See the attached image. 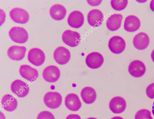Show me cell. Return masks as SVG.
I'll use <instances>...</instances> for the list:
<instances>
[{
  "instance_id": "12",
  "label": "cell",
  "mask_w": 154,
  "mask_h": 119,
  "mask_svg": "<svg viewBox=\"0 0 154 119\" xmlns=\"http://www.w3.org/2000/svg\"><path fill=\"white\" fill-rule=\"evenodd\" d=\"M109 107L113 113L119 114L123 112L125 109L126 103L125 100L120 96L113 98L109 103Z\"/></svg>"
},
{
  "instance_id": "28",
  "label": "cell",
  "mask_w": 154,
  "mask_h": 119,
  "mask_svg": "<svg viewBox=\"0 0 154 119\" xmlns=\"http://www.w3.org/2000/svg\"><path fill=\"white\" fill-rule=\"evenodd\" d=\"M66 119H81V118L78 114H72L67 116Z\"/></svg>"
},
{
  "instance_id": "16",
  "label": "cell",
  "mask_w": 154,
  "mask_h": 119,
  "mask_svg": "<svg viewBox=\"0 0 154 119\" xmlns=\"http://www.w3.org/2000/svg\"><path fill=\"white\" fill-rule=\"evenodd\" d=\"M103 18V15L102 12L97 9L90 11L87 16L88 24L94 27H97L101 25Z\"/></svg>"
},
{
  "instance_id": "18",
  "label": "cell",
  "mask_w": 154,
  "mask_h": 119,
  "mask_svg": "<svg viewBox=\"0 0 154 119\" xmlns=\"http://www.w3.org/2000/svg\"><path fill=\"white\" fill-rule=\"evenodd\" d=\"M149 39L148 35L144 32H140L136 34L133 40V45L139 50L145 49L149 45Z\"/></svg>"
},
{
  "instance_id": "33",
  "label": "cell",
  "mask_w": 154,
  "mask_h": 119,
  "mask_svg": "<svg viewBox=\"0 0 154 119\" xmlns=\"http://www.w3.org/2000/svg\"><path fill=\"white\" fill-rule=\"evenodd\" d=\"M86 119H97L96 118H95V117H90Z\"/></svg>"
},
{
  "instance_id": "30",
  "label": "cell",
  "mask_w": 154,
  "mask_h": 119,
  "mask_svg": "<svg viewBox=\"0 0 154 119\" xmlns=\"http://www.w3.org/2000/svg\"><path fill=\"white\" fill-rule=\"evenodd\" d=\"M151 57L152 60L154 62V49L153 50L151 53Z\"/></svg>"
},
{
  "instance_id": "31",
  "label": "cell",
  "mask_w": 154,
  "mask_h": 119,
  "mask_svg": "<svg viewBox=\"0 0 154 119\" xmlns=\"http://www.w3.org/2000/svg\"><path fill=\"white\" fill-rule=\"evenodd\" d=\"M111 119H124L122 117L120 116H115L114 117Z\"/></svg>"
},
{
  "instance_id": "1",
  "label": "cell",
  "mask_w": 154,
  "mask_h": 119,
  "mask_svg": "<svg viewBox=\"0 0 154 119\" xmlns=\"http://www.w3.org/2000/svg\"><path fill=\"white\" fill-rule=\"evenodd\" d=\"M9 36L14 42L20 43H25L28 39V34L26 31L20 27H12L9 32Z\"/></svg>"
},
{
  "instance_id": "9",
  "label": "cell",
  "mask_w": 154,
  "mask_h": 119,
  "mask_svg": "<svg viewBox=\"0 0 154 119\" xmlns=\"http://www.w3.org/2000/svg\"><path fill=\"white\" fill-rule=\"evenodd\" d=\"M54 58L55 61L60 65H64L69 61L71 54L69 50L63 47H57L54 53Z\"/></svg>"
},
{
  "instance_id": "17",
  "label": "cell",
  "mask_w": 154,
  "mask_h": 119,
  "mask_svg": "<svg viewBox=\"0 0 154 119\" xmlns=\"http://www.w3.org/2000/svg\"><path fill=\"white\" fill-rule=\"evenodd\" d=\"M26 50V47L24 46L14 45L8 48L7 54L11 59L19 61L24 57Z\"/></svg>"
},
{
  "instance_id": "14",
  "label": "cell",
  "mask_w": 154,
  "mask_h": 119,
  "mask_svg": "<svg viewBox=\"0 0 154 119\" xmlns=\"http://www.w3.org/2000/svg\"><path fill=\"white\" fill-rule=\"evenodd\" d=\"M83 14L78 11H74L69 14L67 19L69 25L71 27L78 28L81 27L84 22Z\"/></svg>"
},
{
  "instance_id": "6",
  "label": "cell",
  "mask_w": 154,
  "mask_h": 119,
  "mask_svg": "<svg viewBox=\"0 0 154 119\" xmlns=\"http://www.w3.org/2000/svg\"><path fill=\"white\" fill-rule=\"evenodd\" d=\"M62 39L66 44L70 47H74L79 43L80 36L77 32L68 30L63 33Z\"/></svg>"
},
{
  "instance_id": "25",
  "label": "cell",
  "mask_w": 154,
  "mask_h": 119,
  "mask_svg": "<svg viewBox=\"0 0 154 119\" xmlns=\"http://www.w3.org/2000/svg\"><path fill=\"white\" fill-rule=\"evenodd\" d=\"M135 119H153L151 112L146 109H142L138 111L135 115Z\"/></svg>"
},
{
  "instance_id": "10",
  "label": "cell",
  "mask_w": 154,
  "mask_h": 119,
  "mask_svg": "<svg viewBox=\"0 0 154 119\" xmlns=\"http://www.w3.org/2000/svg\"><path fill=\"white\" fill-rule=\"evenodd\" d=\"M104 62L103 56L97 52H93L86 56L85 62L87 65L90 68L96 69L100 67Z\"/></svg>"
},
{
  "instance_id": "13",
  "label": "cell",
  "mask_w": 154,
  "mask_h": 119,
  "mask_svg": "<svg viewBox=\"0 0 154 119\" xmlns=\"http://www.w3.org/2000/svg\"><path fill=\"white\" fill-rule=\"evenodd\" d=\"M19 72L22 77L31 82L35 81L38 75V72L36 69L27 65H21Z\"/></svg>"
},
{
  "instance_id": "5",
  "label": "cell",
  "mask_w": 154,
  "mask_h": 119,
  "mask_svg": "<svg viewBox=\"0 0 154 119\" xmlns=\"http://www.w3.org/2000/svg\"><path fill=\"white\" fill-rule=\"evenodd\" d=\"M11 88L14 93L20 98L26 96L29 91V88L28 85L19 79L16 80L11 83Z\"/></svg>"
},
{
  "instance_id": "20",
  "label": "cell",
  "mask_w": 154,
  "mask_h": 119,
  "mask_svg": "<svg viewBox=\"0 0 154 119\" xmlns=\"http://www.w3.org/2000/svg\"><path fill=\"white\" fill-rule=\"evenodd\" d=\"M123 16L120 14H114L107 19L106 25L110 31H114L120 27Z\"/></svg>"
},
{
  "instance_id": "22",
  "label": "cell",
  "mask_w": 154,
  "mask_h": 119,
  "mask_svg": "<svg viewBox=\"0 0 154 119\" xmlns=\"http://www.w3.org/2000/svg\"><path fill=\"white\" fill-rule=\"evenodd\" d=\"M1 103L5 110L10 112L14 110L17 105V99L9 94H6L3 97Z\"/></svg>"
},
{
  "instance_id": "15",
  "label": "cell",
  "mask_w": 154,
  "mask_h": 119,
  "mask_svg": "<svg viewBox=\"0 0 154 119\" xmlns=\"http://www.w3.org/2000/svg\"><path fill=\"white\" fill-rule=\"evenodd\" d=\"M65 104L68 109L72 111H78L82 106L78 95L74 93H70L66 95L65 99Z\"/></svg>"
},
{
  "instance_id": "3",
  "label": "cell",
  "mask_w": 154,
  "mask_h": 119,
  "mask_svg": "<svg viewBox=\"0 0 154 119\" xmlns=\"http://www.w3.org/2000/svg\"><path fill=\"white\" fill-rule=\"evenodd\" d=\"M27 57L30 63L35 66H39L44 63L45 55L41 50L38 48H34L29 51Z\"/></svg>"
},
{
  "instance_id": "2",
  "label": "cell",
  "mask_w": 154,
  "mask_h": 119,
  "mask_svg": "<svg viewBox=\"0 0 154 119\" xmlns=\"http://www.w3.org/2000/svg\"><path fill=\"white\" fill-rule=\"evenodd\" d=\"M43 100L47 107L51 109H55L61 105L62 97L58 92H49L45 94Z\"/></svg>"
},
{
  "instance_id": "7",
  "label": "cell",
  "mask_w": 154,
  "mask_h": 119,
  "mask_svg": "<svg viewBox=\"0 0 154 119\" xmlns=\"http://www.w3.org/2000/svg\"><path fill=\"white\" fill-rule=\"evenodd\" d=\"M10 16L15 22L23 24L28 22L29 15L28 12L24 9L19 8H15L10 12Z\"/></svg>"
},
{
  "instance_id": "8",
  "label": "cell",
  "mask_w": 154,
  "mask_h": 119,
  "mask_svg": "<svg viewBox=\"0 0 154 119\" xmlns=\"http://www.w3.org/2000/svg\"><path fill=\"white\" fill-rule=\"evenodd\" d=\"M43 79L47 82H56L60 76V71L56 66L51 65L46 67L42 72Z\"/></svg>"
},
{
  "instance_id": "23",
  "label": "cell",
  "mask_w": 154,
  "mask_h": 119,
  "mask_svg": "<svg viewBox=\"0 0 154 119\" xmlns=\"http://www.w3.org/2000/svg\"><path fill=\"white\" fill-rule=\"evenodd\" d=\"M81 96L85 103L91 104L95 100L97 94L93 88L90 87H86L82 89L81 92Z\"/></svg>"
},
{
  "instance_id": "26",
  "label": "cell",
  "mask_w": 154,
  "mask_h": 119,
  "mask_svg": "<svg viewBox=\"0 0 154 119\" xmlns=\"http://www.w3.org/2000/svg\"><path fill=\"white\" fill-rule=\"evenodd\" d=\"M37 119H55L53 114L48 111H43L38 115Z\"/></svg>"
},
{
  "instance_id": "19",
  "label": "cell",
  "mask_w": 154,
  "mask_h": 119,
  "mask_svg": "<svg viewBox=\"0 0 154 119\" xmlns=\"http://www.w3.org/2000/svg\"><path fill=\"white\" fill-rule=\"evenodd\" d=\"M140 26L139 19L133 15L127 16L125 19L124 23V28L129 32H134L138 30Z\"/></svg>"
},
{
  "instance_id": "24",
  "label": "cell",
  "mask_w": 154,
  "mask_h": 119,
  "mask_svg": "<svg viewBox=\"0 0 154 119\" xmlns=\"http://www.w3.org/2000/svg\"><path fill=\"white\" fill-rule=\"evenodd\" d=\"M128 3V1L127 0H112L110 2L112 8L116 11H121L124 9L127 6Z\"/></svg>"
},
{
  "instance_id": "11",
  "label": "cell",
  "mask_w": 154,
  "mask_h": 119,
  "mask_svg": "<svg viewBox=\"0 0 154 119\" xmlns=\"http://www.w3.org/2000/svg\"><path fill=\"white\" fill-rule=\"evenodd\" d=\"M146 68L144 63L139 60H134L129 64L128 67V72L133 77L138 78L145 74Z\"/></svg>"
},
{
  "instance_id": "29",
  "label": "cell",
  "mask_w": 154,
  "mask_h": 119,
  "mask_svg": "<svg viewBox=\"0 0 154 119\" xmlns=\"http://www.w3.org/2000/svg\"><path fill=\"white\" fill-rule=\"evenodd\" d=\"M150 7L151 9L154 12V0H152L150 2Z\"/></svg>"
},
{
  "instance_id": "27",
  "label": "cell",
  "mask_w": 154,
  "mask_h": 119,
  "mask_svg": "<svg viewBox=\"0 0 154 119\" xmlns=\"http://www.w3.org/2000/svg\"><path fill=\"white\" fill-rule=\"evenodd\" d=\"M147 96L150 99L154 98V83L149 85L146 89Z\"/></svg>"
},
{
  "instance_id": "32",
  "label": "cell",
  "mask_w": 154,
  "mask_h": 119,
  "mask_svg": "<svg viewBox=\"0 0 154 119\" xmlns=\"http://www.w3.org/2000/svg\"><path fill=\"white\" fill-rule=\"evenodd\" d=\"M152 112L154 116V102L153 103L152 107Z\"/></svg>"
},
{
  "instance_id": "21",
  "label": "cell",
  "mask_w": 154,
  "mask_h": 119,
  "mask_svg": "<svg viewBox=\"0 0 154 119\" xmlns=\"http://www.w3.org/2000/svg\"><path fill=\"white\" fill-rule=\"evenodd\" d=\"M66 13V8L62 5L56 4L52 6L50 9L51 17L56 20H61L65 17Z\"/></svg>"
},
{
  "instance_id": "4",
  "label": "cell",
  "mask_w": 154,
  "mask_h": 119,
  "mask_svg": "<svg viewBox=\"0 0 154 119\" xmlns=\"http://www.w3.org/2000/svg\"><path fill=\"white\" fill-rule=\"evenodd\" d=\"M126 43L124 39L118 36L112 37L109 40L108 47L113 53L119 54L123 52L125 49Z\"/></svg>"
}]
</instances>
